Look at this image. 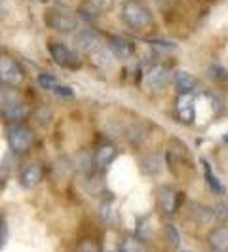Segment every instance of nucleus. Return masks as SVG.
<instances>
[{
    "instance_id": "nucleus-1",
    "label": "nucleus",
    "mask_w": 228,
    "mask_h": 252,
    "mask_svg": "<svg viewBox=\"0 0 228 252\" xmlns=\"http://www.w3.org/2000/svg\"><path fill=\"white\" fill-rule=\"evenodd\" d=\"M122 21L126 23L129 29H135V31H143V29H149L152 25V13L151 10L141 2V0H126L122 4Z\"/></svg>"
},
{
    "instance_id": "nucleus-2",
    "label": "nucleus",
    "mask_w": 228,
    "mask_h": 252,
    "mask_svg": "<svg viewBox=\"0 0 228 252\" xmlns=\"http://www.w3.org/2000/svg\"><path fill=\"white\" fill-rule=\"evenodd\" d=\"M25 82L21 64L10 55H0V84L6 88H19Z\"/></svg>"
},
{
    "instance_id": "nucleus-3",
    "label": "nucleus",
    "mask_w": 228,
    "mask_h": 252,
    "mask_svg": "<svg viewBox=\"0 0 228 252\" xmlns=\"http://www.w3.org/2000/svg\"><path fill=\"white\" fill-rule=\"evenodd\" d=\"M46 23L53 31L63 32V34H73V32L78 31V27H80V21H78V17H76L75 13H69L65 12V10H57V8L46 12Z\"/></svg>"
},
{
    "instance_id": "nucleus-4",
    "label": "nucleus",
    "mask_w": 228,
    "mask_h": 252,
    "mask_svg": "<svg viewBox=\"0 0 228 252\" xmlns=\"http://www.w3.org/2000/svg\"><path fill=\"white\" fill-rule=\"evenodd\" d=\"M8 144H10L13 154H19V156L27 154V152L31 150V146H33V133H31V129L25 127L23 124L10 126L8 127Z\"/></svg>"
},
{
    "instance_id": "nucleus-5",
    "label": "nucleus",
    "mask_w": 228,
    "mask_h": 252,
    "mask_svg": "<svg viewBox=\"0 0 228 252\" xmlns=\"http://www.w3.org/2000/svg\"><path fill=\"white\" fill-rule=\"evenodd\" d=\"M145 86L152 91H162L169 86V80H171V74H169V68L162 63H152L151 66H147L145 70Z\"/></svg>"
},
{
    "instance_id": "nucleus-6",
    "label": "nucleus",
    "mask_w": 228,
    "mask_h": 252,
    "mask_svg": "<svg viewBox=\"0 0 228 252\" xmlns=\"http://www.w3.org/2000/svg\"><path fill=\"white\" fill-rule=\"evenodd\" d=\"M181 199H183V193L177 191L173 186H162V188H158L156 201H158L160 211L165 216H173L177 213L179 207H181Z\"/></svg>"
},
{
    "instance_id": "nucleus-7",
    "label": "nucleus",
    "mask_w": 228,
    "mask_h": 252,
    "mask_svg": "<svg viewBox=\"0 0 228 252\" xmlns=\"http://www.w3.org/2000/svg\"><path fill=\"white\" fill-rule=\"evenodd\" d=\"M50 53H51V59L55 61L57 64H61L65 68H71V70H78L80 68V55L76 51L69 50L67 46L63 44H50Z\"/></svg>"
},
{
    "instance_id": "nucleus-8",
    "label": "nucleus",
    "mask_w": 228,
    "mask_h": 252,
    "mask_svg": "<svg viewBox=\"0 0 228 252\" xmlns=\"http://www.w3.org/2000/svg\"><path fill=\"white\" fill-rule=\"evenodd\" d=\"M31 116V106L23 101H13L4 106V120L10 126H19Z\"/></svg>"
},
{
    "instance_id": "nucleus-9",
    "label": "nucleus",
    "mask_w": 228,
    "mask_h": 252,
    "mask_svg": "<svg viewBox=\"0 0 228 252\" xmlns=\"http://www.w3.org/2000/svg\"><path fill=\"white\" fill-rule=\"evenodd\" d=\"M42 178H44V167L38 163V161H33V163H29L25 169L21 171V175H19V184L25 189H33L42 182Z\"/></svg>"
},
{
    "instance_id": "nucleus-10",
    "label": "nucleus",
    "mask_w": 228,
    "mask_h": 252,
    "mask_svg": "<svg viewBox=\"0 0 228 252\" xmlns=\"http://www.w3.org/2000/svg\"><path fill=\"white\" fill-rule=\"evenodd\" d=\"M171 80H173V86L179 91V95H192L200 86L198 78L187 72V70H175Z\"/></svg>"
},
{
    "instance_id": "nucleus-11",
    "label": "nucleus",
    "mask_w": 228,
    "mask_h": 252,
    "mask_svg": "<svg viewBox=\"0 0 228 252\" xmlns=\"http://www.w3.org/2000/svg\"><path fill=\"white\" fill-rule=\"evenodd\" d=\"M177 116L183 124H194L196 120V97L194 95H179L177 102Z\"/></svg>"
},
{
    "instance_id": "nucleus-12",
    "label": "nucleus",
    "mask_w": 228,
    "mask_h": 252,
    "mask_svg": "<svg viewBox=\"0 0 228 252\" xmlns=\"http://www.w3.org/2000/svg\"><path fill=\"white\" fill-rule=\"evenodd\" d=\"M207 245L213 252H228V226H215L207 235Z\"/></svg>"
},
{
    "instance_id": "nucleus-13",
    "label": "nucleus",
    "mask_w": 228,
    "mask_h": 252,
    "mask_svg": "<svg viewBox=\"0 0 228 252\" xmlns=\"http://www.w3.org/2000/svg\"><path fill=\"white\" fill-rule=\"evenodd\" d=\"M97 44H99V36L91 29H84L75 36V46L80 53H88V51L95 50Z\"/></svg>"
},
{
    "instance_id": "nucleus-14",
    "label": "nucleus",
    "mask_w": 228,
    "mask_h": 252,
    "mask_svg": "<svg viewBox=\"0 0 228 252\" xmlns=\"http://www.w3.org/2000/svg\"><path fill=\"white\" fill-rule=\"evenodd\" d=\"M116 156H118V152H116V148H114L113 144H103V146H99L97 152H95L93 161H95V165H97L99 169H109V167L114 163Z\"/></svg>"
},
{
    "instance_id": "nucleus-15",
    "label": "nucleus",
    "mask_w": 228,
    "mask_h": 252,
    "mask_svg": "<svg viewBox=\"0 0 228 252\" xmlns=\"http://www.w3.org/2000/svg\"><path fill=\"white\" fill-rule=\"evenodd\" d=\"M109 50L114 55V59H129L133 55V46L124 38H111Z\"/></svg>"
},
{
    "instance_id": "nucleus-16",
    "label": "nucleus",
    "mask_w": 228,
    "mask_h": 252,
    "mask_svg": "<svg viewBox=\"0 0 228 252\" xmlns=\"http://www.w3.org/2000/svg\"><path fill=\"white\" fill-rule=\"evenodd\" d=\"M190 218L200 224V226H209L215 222V215H213V209H207L203 205H192L190 207Z\"/></svg>"
},
{
    "instance_id": "nucleus-17",
    "label": "nucleus",
    "mask_w": 228,
    "mask_h": 252,
    "mask_svg": "<svg viewBox=\"0 0 228 252\" xmlns=\"http://www.w3.org/2000/svg\"><path fill=\"white\" fill-rule=\"evenodd\" d=\"M162 165H164V161H162V156H160V154H149V156L143 158L141 167H143V171H145L147 175L154 177V175H158V173L162 171Z\"/></svg>"
},
{
    "instance_id": "nucleus-18",
    "label": "nucleus",
    "mask_w": 228,
    "mask_h": 252,
    "mask_svg": "<svg viewBox=\"0 0 228 252\" xmlns=\"http://www.w3.org/2000/svg\"><path fill=\"white\" fill-rule=\"evenodd\" d=\"M118 252H149V249H147L145 241L139 239L137 235H127L120 243Z\"/></svg>"
},
{
    "instance_id": "nucleus-19",
    "label": "nucleus",
    "mask_w": 228,
    "mask_h": 252,
    "mask_svg": "<svg viewBox=\"0 0 228 252\" xmlns=\"http://www.w3.org/2000/svg\"><path fill=\"white\" fill-rule=\"evenodd\" d=\"M202 165H203V175H205V180H207L209 188L213 189V193H217V195H225V186H223V184L215 178L213 171H211V165L207 163L205 159H202Z\"/></svg>"
},
{
    "instance_id": "nucleus-20",
    "label": "nucleus",
    "mask_w": 228,
    "mask_h": 252,
    "mask_svg": "<svg viewBox=\"0 0 228 252\" xmlns=\"http://www.w3.org/2000/svg\"><path fill=\"white\" fill-rule=\"evenodd\" d=\"M95 165V161H93V158L89 156V154H80L78 156V161H76V167H78V171L80 173H91V167Z\"/></svg>"
},
{
    "instance_id": "nucleus-21",
    "label": "nucleus",
    "mask_w": 228,
    "mask_h": 252,
    "mask_svg": "<svg viewBox=\"0 0 228 252\" xmlns=\"http://www.w3.org/2000/svg\"><path fill=\"white\" fill-rule=\"evenodd\" d=\"M37 84L42 89H48V91H55V88L59 86V84H57V80L50 74H40L37 78Z\"/></svg>"
},
{
    "instance_id": "nucleus-22",
    "label": "nucleus",
    "mask_w": 228,
    "mask_h": 252,
    "mask_svg": "<svg viewBox=\"0 0 228 252\" xmlns=\"http://www.w3.org/2000/svg\"><path fill=\"white\" fill-rule=\"evenodd\" d=\"M165 239H167V243L171 245V247H179L181 245V237H179V229L173 224H167L165 226Z\"/></svg>"
},
{
    "instance_id": "nucleus-23",
    "label": "nucleus",
    "mask_w": 228,
    "mask_h": 252,
    "mask_svg": "<svg viewBox=\"0 0 228 252\" xmlns=\"http://www.w3.org/2000/svg\"><path fill=\"white\" fill-rule=\"evenodd\" d=\"M97 57H95V61L99 64H111L114 61V55L111 53V50H109V46H105V48H99V51L95 53Z\"/></svg>"
},
{
    "instance_id": "nucleus-24",
    "label": "nucleus",
    "mask_w": 228,
    "mask_h": 252,
    "mask_svg": "<svg viewBox=\"0 0 228 252\" xmlns=\"http://www.w3.org/2000/svg\"><path fill=\"white\" fill-rule=\"evenodd\" d=\"M213 215L219 222H228V205L227 203H219L213 207Z\"/></svg>"
},
{
    "instance_id": "nucleus-25",
    "label": "nucleus",
    "mask_w": 228,
    "mask_h": 252,
    "mask_svg": "<svg viewBox=\"0 0 228 252\" xmlns=\"http://www.w3.org/2000/svg\"><path fill=\"white\" fill-rule=\"evenodd\" d=\"M76 252H101V249H99V245H97L95 241L84 239L82 243H80V245H78Z\"/></svg>"
},
{
    "instance_id": "nucleus-26",
    "label": "nucleus",
    "mask_w": 228,
    "mask_h": 252,
    "mask_svg": "<svg viewBox=\"0 0 228 252\" xmlns=\"http://www.w3.org/2000/svg\"><path fill=\"white\" fill-rule=\"evenodd\" d=\"M91 6H95V10L101 13V12H107L111 6H113V0H88Z\"/></svg>"
},
{
    "instance_id": "nucleus-27",
    "label": "nucleus",
    "mask_w": 228,
    "mask_h": 252,
    "mask_svg": "<svg viewBox=\"0 0 228 252\" xmlns=\"http://www.w3.org/2000/svg\"><path fill=\"white\" fill-rule=\"evenodd\" d=\"M55 93H59L61 97H73V95H75V93H73V89L65 88V86H57V88H55Z\"/></svg>"
},
{
    "instance_id": "nucleus-28",
    "label": "nucleus",
    "mask_w": 228,
    "mask_h": 252,
    "mask_svg": "<svg viewBox=\"0 0 228 252\" xmlns=\"http://www.w3.org/2000/svg\"><path fill=\"white\" fill-rule=\"evenodd\" d=\"M8 10H10V2L8 0H0V21L6 17Z\"/></svg>"
},
{
    "instance_id": "nucleus-29",
    "label": "nucleus",
    "mask_w": 228,
    "mask_h": 252,
    "mask_svg": "<svg viewBox=\"0 0 228 252\" xmlns=\"http://www.w3.org/2000/svg\"><path fill=\"white\" fill-rule=\"evenodd\" d=\"M8 178H10V171H8V169H4V167H0V188L8 182Z\"/></svg>"
},
{
    "instance_id": "nucleus-30",
    "label": "nucleus",
    "mask_w": 228,
    "mask_h": 252,
    "mask_svg": "<svg viewBox=\"0 0 228 252\" xmlns=\"http://www.w3.org/2000/svg\"><path fill=\"white\" fill-rule=\"evenodd\" d=\"M225 140H227V142H228V135H227V137H225Z\"/></svg>"
},
{
    "instance_id": "nucleus-31",
    "label": "nucleus",
    "mask_w": 228,
    "mask_h": 252,
    "mask_svg": "<svg viewBox=\"0 0 228 252\" xmlns=\"http://www.w3.org/2000/svg\"><path fill=\"white\" fill-rule=\"evenodd\" d=\"M0 241H2V233H0Z\"/></svg>"
},
{
    "instance_id": "nucleus-32",
    "label": "nucleus",
    "mask_w": 228,
    "mask_h": 252,
    "mask_svg": "<svg viewBox=\"0 0 228 252\" xmlns=\"http://www.w3.org/2000/svg\"><path fill=\"white\" fill-rule=\"evenodd\" d=\"M181 252H190V251H181Z\"/></svg>"
},
{
    "instance_id": "nucleus-33",
    "label": "nucleus",
    "mask_w": 228,
    "mask_h": 252,
    "mask_svg": "<svg viewBox=\"0 0 228 252\" xmlns=\"http://www.w3.org/2000/svg\"><path fill=\"white\" fill-rule=\"evenodd\" d=\"M111 252H114V251H111Z\"/></svg>"
}]
</instances>
